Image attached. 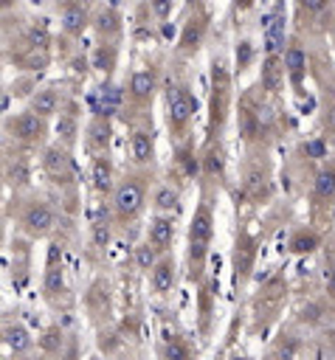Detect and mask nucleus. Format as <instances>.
<instances>
[{
    "mask_svg": "<svg viewBox=\"0 0 335 360\" xmlns=\"http://www.w3.org/2000/svg\"><path fill=\"white\" fill-rule=\"evenodd\" d=\"M259 360H287V357H282V354H279L276 349H270V346H267V352H265V354H262Z\"/></svg>",
    "mask_w": 335,
    "mask_h": 360,
    "instance_id": "47",
    "label": "nucleus"
},
{
    "mask_svg": "<svg viewBox=\"0 0 335 360\" xmlns=\"http://www.w3.org/2000/svg\"><path fill=\"white\" fill-rule=\"evenodd\" d=\"M163 354L166 360H197V352H191L189 340L180 335H172L163 340Z\"/></svg>",
    "mask_w": 335,
    "mask_h": 360,
    "instance_id": "41",
    "label": "nucleus"
},
{
    "mask_svg": "<svg viewBox=\"0 0 335 360\" xmlns=\"http://www.w3.org/2000/svg\"><path fill=\"white\" fill-rule=\"evenodd\" d=\"M175 287H177V259H175V253H163L149 273V290L155 298L166 301V298H172Z\"/></svg>",
    "mask_w": 335,
    "mask_h": 360,
    "instance_id": "30",
    "label": "nucleus"
},
{
    "mask_svg": "<svg viewBox=\"0 0 335 360\" xmlns=\"http://www.w3.org/2000/svg\"><path fill=\"white\" fill-rule=\"evenodd\" d=\"M324 239H327V233L318 225H312V222L296 225L290 231V236H287V253H293V256H312V253H318L324 248Z\"/></svg>",
    "mask_w": 335,
    "mask_h": 360,
    "instance_id": "32",
    "label": "nucleus"
},
{
    "mask_svg": "<svg viewBox=\"0 0 335 360\" xmlns=\"http://www.w3.org/2000/svg\"><path fill=\"white\" fill-rule=\"evenodd\" d=\"M273 197V160L270 146H245V158L239 163V186L236 202L242 205H265Z\"/></svg>",
    "mask_w": 335,
    "mask_h": 360,
    "instance_id": "6",
    "label": "nucleus"
},
{
    "mask_svg": "<svg viewBox=\"0 0 335 360\" xmlns=\"http://www.w3.org/2000/svg\"><path fill=\"white\" fill-rule=\"evenodd\" d=\"M146 3H149V8H152V14H155L158 22H166L172 17V8H175L172 0H146Z\"/></svg>",
    "mask_w": 335,
    "mask_h": 360,
    "instance_id": "44",
    "label": "nucleus"
},
{
    "mask_svg": "<svg viewBox=\"0 0 335 360\" xmlns=\"http://www.w3.org/2000/svg\"><path fill=\"white\" fill-rule=\"evenodd\" d=\"M48 138H51V121L39 118L28 107L20 110V112H6L3 115V143L39 155V149L45 143H51Z\"/></svg>",
    "mask_w": 335,
    "mask_h": 360,
    "instance_id": "10",
    "label": "nucleus"
},
{
    "mask_svg": "<svg viewBox=\"0 0 335 360\" xmlns=\"http://www.w3.org/2000/svg\"><path fill=\"white\" fill-rule=\"evenodd\" d=\"M82 132H84V127H82V107H79V98L70 96L65 110L53 118V141H59L68 149H76Z\"/></svg>",
    "mask_w": 335,
    "mask_h": 360,
    "instance_id": "24",
    "label": "nucleus"
},
{
    "mask_svg": "<svg viewBox=\"0 0 335 360\" xmlns=\"http://www.w3.org/2000/svg\"><path fill=\"white\" fill-rule=\"evenodd\" d=\"M256 256H259V236L239 222L236 233H234V250H231V284L234 292H242L245 284L251 281L253 270H256Z\"/></svg>",
    "mask_w": 335,
    "mask_h": 360,
    "instance_id": "12",
    "label": "nucleus"
},
{
    "mask_svg": "<svg viewBox=\"0 0 335 360\" xmlns=\"http://www.w3.org/2000/svg\"><path fill=\"white\" fill-rule=\"evenodd\" d=\"M163 82H166V76H163V68L158 59L135 68L124 82V107H121L118 121L132 127L144 118H152V104H155L158 93H163Z\"/></svg>",
    "mask_w": 335,
    "mask_h": 360,
    "instance_id": "4",
    "label": "nucleus"
},
{
    "mask_svg": "<svg viewBox=\"0 0 335 360\" xmlns=\"http://www.w3.org/2000/svg\"><path fill=\"white\" fill-rule=\"evenodd\" d=\"M335 309V304L321 292V295H312V298H307L298 309H296V323L298 326H307V329H324L329 321H332V312Z\"/></svg>",
    "mask_w": 335,
    "mask_h": 360,
    "instance_id": "33",
    "label": "nucleus"
},
{
    "mask_svg": "<svg viewBox=\"0 0 335 360\" xmlns=\"http://www.w3.org/2000/svg\"><path fill=\"white\" fill-rule=\"evenodd\" d=\"M73 93H68L65 90V84H59V82H51V84H42L28 101H25V107L31 110V112H37L39 118H48V121H53L62 110H65V104H68V98H70Z\"/></svg>",
    "mask_w": 335,
    "mask_h": 360,
    "instance_id": "23",
    "label": "nucleus"
},
{
    "mask_svg": "<svg viewBox=\"0 0 335 360\" xmlns=\"http://www.w3.org/2000/svg\"><path fill=\"white\" fill-rule=\"evenodd\" d=\"M284 82H287V73H284L282 51H267V53L262 56V68H259V82H256V84H259L270 98H282Z\"/></svg>",
    "mask_w": 335,
    "mask_h": 360,
    "instance_id": "28",
    "label": "nucleus"
},
{
    "mask_svg": "<svg viewBox=\"0 0 335 360\" xmlns=\"http://www.w3.org/2000/svg\"><path fill=\"white\" fill-rule=\"evenodd\" d=\"M282 59H284V73H287L290 90L296 93V98H304V93H307L304 82H307V73H310V53H307V45H304L301 34H290L287 37Z\"/></svg>",
    "mask_w": 335,
    "mask_h": 360,
    "instance_id": "17",
    "label": "nucleus"
},
{
    "mask_svg": "<svg viewBox=\"0 0 335 360\" xmlns=\"http://www.w3.org/2000/svg\"><path fill=\"white\" fill-rule=\"evenodd\" d=\"M208 20H211L208 8L200 6V3H194V11L186 17V22L180 28V37H177V45H175V56L177 59L197 56V51L206 42V34H208Z\"/></svg>",
    "mask_w": 335,
    "mask_h": 360,
    "instance_id": "19",
    "label": "nucleus"
},
{
    "mask_svg": "<svg viewBox=\"0 0 335 360\" xmlns=\"http://www.w3.org/2000/svg\"><path fill=\"white\" fill-rule=\"evenodd\" d=\"M76 3H82V6H87V8H96V0H76Z\"/></svg>",
    "mask_w": 335,
    "mask_h": 360,
    "instance_id": "48",
    "label": "nucleus"
},
{
    "mask_svg": "<svg viewBox=\"0 0 335 360\" xmlns=\"http://www.w3.org/2000/svg\"><path fill=\"white\" fill-rule=\"evenodd\" d=\"M290 298V284L284 273L267 276L248 301V335H265L284 312Z\"/></svg>",
    "mask_w": 335,
    "mask_h": 360,
    "instance_id": "8",
    "label": "nucleus"
},
{
    "mask_svg": "<svg viewBox=\"0 0 335 360\" xmlns=\"http://www.w3.org/2000/svg\"><path fill=\"white\" fill-rule=\"evenodd\" d=\"M39 160V172L42 177L59 191V208L62 202H76V194H79V169H76V158H73V149L62 146L59 141H51L39 149L37 155Z\"/></svg>",
    "mask_w": 335,
    "mask_h": 360,
    "instance_id": "9",
    "label": "nucleus"
},
{
    "mask_svg": "<svg viewBox=\"0 0 335 360\" xmlns=\"http://www.w3.org/2000/svg\"><path fill=\"white\" fill-rule=\"evenodd\" d=\"M231 360H248V357H245V354H239V352H234V354H231Z\"/></svg>",
    "mask_w": 335,
    "mask_h": 360,
    "instance_id": "49",
    "label": "nucleus"
},
{
    "mask_svg": "<svg viewBox=\"0 0 335 360\" xmlns=\"http://www.w3.org/2000/svg\"><path fill=\"white\" fill-rule=\"evenodd\" d=\"M39 295L53 309L70 307V292H68V281H65V242L59 239V233L48 245V256H45L42 276H39Z\"/></svg>",
    "mask_w": 335,
    "mask_h": 360,
    "instance_id": "11",
    "label": "nucleus"
},
{
    "mask_svg": "<svg viewBox=\"0 0 335 360\" xmlns=\"http://www.w3.org/2000/svg\"><path fill=\"white\" fill-rule=\"evenodd\" d=\"M253 62V42L251 39H239L236 42V62H234V73H245Z\"/></svg>",
    "mask_w": 335,
    "mask_h": 360,
    "instance_id": "42",
    "label": "nucleus"
},
{
    "mask_svg": "<svg viewBox=\"0 0 335 360\" xmlns=\"http://www.w3.org/2000/svg\"><path fill=\"white\" fill-rule=\"evenodd\" d=\"M84 304V312H87V321L96 326V329H104L110 326L113 321V312H115V301H113V284L104 278V276H96L82 298Z\"/></svg>",
    "mask_w": 335,
    "mask_h": 360,
    "instance_id": "18",
    "label": "nucleus"
},
{
    "mask_svg": "<svg viewBox=\"0 0 335 360\" xmlns=\"http://www.w3.org/2000/svg\"><path fill=\"white\" fill-rule=\"evenodd\" d=\"M90 28L99 42H121L124 39V14L115 6H96Z\"/></svg>",
    "mask_w": 335,
    "mask_h": 360,
    "instance_id": "29",
    "label": "nucleus"
},
{
    "mask_svg": "<svg viewBox=\"0 0 335 360\" xmlns=\"http://www.w3.org/2000/svg\"><path fill=\"white\" fill-rule=\"evenodd\" d=\"M115 183H118V172H115L113 158H110V155H96V158H90V163H87V188H90L96 197L110 200Z\"/></svg>",
    "mask_w": 335,
    "mask_h": 360,
    "instance_id": "26",
    "label": "nucleus"
},
{
    "mask_svg": "<svg viewBox=\"0 0 335 360\" xmlns=\"http://www.w3.org/2000/svg\"><path fill=\"white\" fill-rule=\"evenodd\" d=\"M87 56H90V65L96 73H101L104 79H113V73L118 68V56H121V42H99L96 39V45Z\"/></svg>",
    "mask_w": 335,
    "mask_h": 360,
    "instance_id": "36",
    "label": "nucleus"
},
{
    "mask_svg": "<svg viewBox=\"0 0 335 360\" xmlns=\"http://www.w3.org/2000/svg\"><path fill=\"white\" fill-rule=\"evenodd\" d=\"M90 360H101V357H90Z\"/></svg>",
    "mask_w": 335,
    "mask_h": 360,
    "instance_id": "51",
    "label": "nucleus"
},
{
    "mask_svg": "<svg viewBox=\"0 0 335 360\" xmlns=\"http://www.w3.org/2000/svg\"><path fill=\"white\" fill-rule=\"evenodd\" d=\"M307 200L312 211V225H318V217H332L335 205V158L318 163L312 172V180L307 186Z\"/></svg>",
    "mask_w": 335,
    "mask_h": 360,
    "instance_id": "14",
    "label": "nucleus"
},
{
    "mask_svg": "<svg viewBox=\"0 0 335 360\" xmlns=\"http://www.w3.org/2000/svg\"><path fill=\"white\" fill-rule=\"evenodd\" d=\"M149 208L152 214H172L177 217L180 208H183V183L175 180V177H158L155 188H152V197H149Z\"/></svg>",
    "mask_w": 335,
    "mask_h": 360,
    "instance_id": "27",
    "label": "nucleus"
},
{
    "mask_svg": "<svg viewBox=\"0 0 335 360\" xmlns=\"http://www.w3.org/2000/svg\"><path fill=\"white\" fill-rule=\"evenodd\" d=\"M197 326H200V338L208 340L211 335V315H214V307H217V278L214 276H206L200 284H197Z\"/></svg>",
    "mask_w": 335,
    "mask_h": 360,
    "instance_id": "35",
    "label": "nucleus"
},
{
    "mask_svg": "<svg viewBox=\"0 0 335 360\" xmlns=\"http://www.w3.org/2000/svg\"><path fill=\"white\" fill-rule=\"evenodd\" d=\"M17 6H20V0H3V3H0V8H3V17H11V11L17 14Z\"/></svg>",
    "mask_w": 335,
    "mask_h": 360,
    "instance_id": "46",
    "label": "nucleus"
},
{
    "mask_svg": "<svg viewBox=\"0 0 335 360\" xmlns=\"http://www.w3.org/2000/svg\"><path fill=\"white\" fill-rule=\"evenodd\" d=\"M127 166L132 169H158V152H155V124L152 118H144L129 127L127 138Z\"/></svg>",
    "mask_w": 335,
    "mask_h": 360,
    "instance_id": "15",
    "label": "nucleus"
},
{
    "mask_svg": "<svg viewBox=\"0 0 335 360\" xmlns=\"http://www.w3.org/2000/svg\"><path fill=\"white\" fill-rule=\"evenodd\" d=\"M321 253H324V259H321V262H335V231H332V233H327Z\"/></svg>",
    "mask_w": 335,
    "mask_h": 360,
    "instance_id": "45",
    "label": "nucleus"
},
{
    "mask_svg": "<svg viewBox=\"0 0 335 360\" xmlns=\"http://www.w3.org/2000/svg\"><path fill=\"white\" fill-rule=\"evenodd\" d=\"M194 112H197V96L191 87V79L169 76L163 82V124H166V135L172 146L191 138Z\"/></svg>",
    "mask_w": 335,
    "mask_h": 360,
    "instance_id": "5",
    "label": "nucleus"
},
{
    "mask_svg": "<svg viewBox=\"0 0 335 360\" xmlns=\"http://www.w3.org/2000/svg\"><path fill=\"white\" fill-rule=\"evenodd\" d=\"M332 37H335V20H332Z\"/></svg>",
    "mask_w": 335,
    "mask_h": 360,
    "instance_id": "50",
    "label": "nucleus"
},
{
    "mask_svg": "<svg viewBox=\"0 0 335 360\" xmlns=\"http://www.w3.org/2000/svg\"><path fill=\"white\" fill-rule=\"evenodd\" d=\"M335 20V0H296V34H327L332 31Z\"/></svg>",
    "mask_w": 335,
    "mask_h": 360,
    "instance_id": "21",
    "label": "nucleus"
},
{
    "mask_svg": "<svg viewBox=\"0 0 335 360\" xmlns=\"http://www.w3.org/2000/svg\"><path fill=\"white\" fill-rule=\"evenodd\" d=\"M37 90H39V73H20L14 82H8L6 96H14V98H25L28 101Z\"/></svg>",
    "mask_w": 335,
    "mask_h": 360,
    "instance_id": "40",
    "label": "nucleus"
},
{
    "mask_svg": "<svg viewBox=\"0 0 335 360\" xmlns=\"http://www.w3.org/2000/svg\"><path fill=\"white\" fill-rule=\"evenodd\" d=\"M56 11H59V34H65L76 42L93 25V8H87L76 0H56Z\"/></svg>",
    "mask_w": 335,
    "mask_h": 360,
    "instance_id": "25",
    "label": "nucleus"
},
{
    "mask_svg": "<svg viewBox=\"0 0 335 360\" xmlns=\"http://www.w3.org/2000/svg\"><path fill=\"white\" fill-rule=\"evenodd\" d=\"M155 183H158V169H132V166H127L118 174V183H115V188L107 200L115 228L135 225L146 214Z\"/></svg>",
    "mask_w": 335,
    "mask_h": 360,
    "instance_id": "3",
    "label": "nucleus"
},
{
    "mask_svg": "<svg viewBox=\"0 0 335 360\" xmlns=\"http://www.w3.org/2000/svg\"><path fill=\"white\" fill-rule=\"evenodd\" d=\"M234 107V73L225 59V53L211 56V73H208V118H206V141L222 138L225 124L231 118Z\"/></svg>",
    "mask_w": 335,
    "mask_h": 360,
    "instance_id": "7",
    "label": "nucleus"
},
{
    "mask_svg": "<svg viewBox=\"0 0 335 360\" xmlns=\"http://www.w3.org/2000/svg\"><path fill=\"white\" fill-rule=\"evenodd\" d=\"M321 278H324V295L335 304V262H321Z\"/></svg>",
    "mask_w": 335,
    "mask_h": 360,
    "instance_id": "43",
    "label": "nucleus"
},
{
    "mask_svg": "<svg viewBox=\"0 0 335 360\" xmlns=\"http://www.w3.org/2000/svg\"><path fill=\"white\" fill-rule=\"evenodd\" d=\"M59 200H51L34 188L17 191L6 202V219L14 217V231L28 236V239H53L59 233L62 222V208L56 205Z\"/></svg>",
    "mask_w": 335,
    "mask_h": 360,
    "instance_id": "1",
    "label": "nucleus"
},
{
    "mask_svg": "<svg viewBox=\"0 0 335 360\" xmlns=\"http://www.w3.org/2000/svg\"><path fill=\"white\" fill-rule=\"evenodd\" d=\"M3 346L11 352V357H28L31 354L34 338L20 318H11V315L3 318Z\"/></svg>",
    "mask_w": 335,
    "mask_h": 360,
    "instance_id": "34",
    "label": "nucleus"
},
{
    "mask_svg": "<svg viewBox=\"0 0 335 360\" xmlns=\"http://www.w3.org/2000/svg\"><path fill=\"white\" fill-rule=\"evenodd\" d=\"M158 25H160V22L155 20L149 3L141 0L138 8H135V17H132V37H135L138 42H149V39L158 37Z\"/></svg>",
    "mask_w": 335,
    "mask_h": 360,
    "instance_id": "37",
    "label": "nucleus"
},
{
    "mask_svg": "<svg viewBox=\"0 0 335 360\" xmlns=\"http://www.w3.org/2000/svg\"><path fill=\"white\" fill-rule=\"evenodd\" d=\"M158 259H160L158 248H152L146 239H141V242L132 248V267H135L138 273H144V276L152 273V267L158 264Z\"/></svg>",
    "mask_w": 335,
    "mask_h": 360,
    "instance_id": "39",
    "label": "nucleus"
},
{
    "mask_svg": "<svg viewBox=\"0 0 335 360\" xmlns=\"http://www.w3.org/2000/svg\"><path fill=\"white\" fill-rule=\"evenodd\" d=\"M31 180H34V152L3 143V186L11 194H17V191H28Z\"/></svg>",
    "mask_w": 335,
    "mask_h": 360,
    "instance_id": "16",
    "label": "nucleus"
},
{
    "mask_svg": "<svg viewBox=\"0 0 335 360\" xmlns=\"http://www.w3.org/2000/svg\"><path fill=\"white\" fill-rule=\"evenodd\" d=\"M214 202L217 191L200 188V197L194 202L189 231H186V281L194 287L208 276V256H211V242H214Z\"/></svg>",
    "mask_w": 335,
    "mask_h": 360,
    "instance_id": "2",
    "label": "nucleus"
},
{
    "mask_svg": "<svg viewBox=\"0 0 335 360\" xmlns=\"http://www.w3.org/2000/svg\"><path fill=\"white\" fill-rule=\"evenodd\" d=\"M200 188L206 191H222L228 188V152L222 138L203 141L200 146Z\"/></svg>",
    "mask_w": 335,
    "mask_h": 360,
    "instance_id": "13",
    "label": "nucleus"
},
{
    "mask_svg": "<svg viewBox=\"0 0 335 360\" xmlns=\"http://www.w3.org/2000/svg\"><path fill=\"white\" fill-rule=\"evenodd\" d=\"M65 343H68V340H65L62 326H59V323H51V326H45L42 335L37 338V352H39L42 357H56V360H59Z\"/></svg>",
    "mask_w": 335,
    "mask_h": 360,
    "instance_id": "38",
    "label": "nucleus"
},
{
    "mask_svg": "<svg viewBox=\"0 0 335 360\" xmlns=\"http://www.w3.org/2000/svg\"><path fill=\"white\" fill-rule=\"evenodd\" d=\"M34 276V239L14 231L8 239V278L14 290H23Z\"/></svg>",
    "mask_w": 335,
    "mask_h": 360,
    "instance_id": "20",
    "label": "nucleus"
},
{
    "mask_svg": "<svg viewBox=\"0 0 335 360\" xmlns=\"http://www.w3.org/2000/svg\"><path fill=\"white\" fill-rule=\"evenodd\" d=\"M175 219L172 214H152L149 217V225L144 231V239L158 248V253H172V245H175V236H177V228H175Z\"/></svg>",
    "mask_w": 335,
    "mask_h": 360,
    "instance_id": "31",
    "label": "nucleus"
},
{
    "mask_svg": "<svg viewBox=\"0 0 335 360\" xmlns=\"http://www.w3.org/2000/svg\"><path fill=\"white\" fill-rule=\"evenodd\" d=\"M82 146H84L87 158L110 155V146H113V115L90 112V115H87V121H84Z\"/></svg>",
    "mask_w": 335,
    "mask_h": 360,
    "instance_id": "22",
    "label": "nucleus"
}]
</instances>
